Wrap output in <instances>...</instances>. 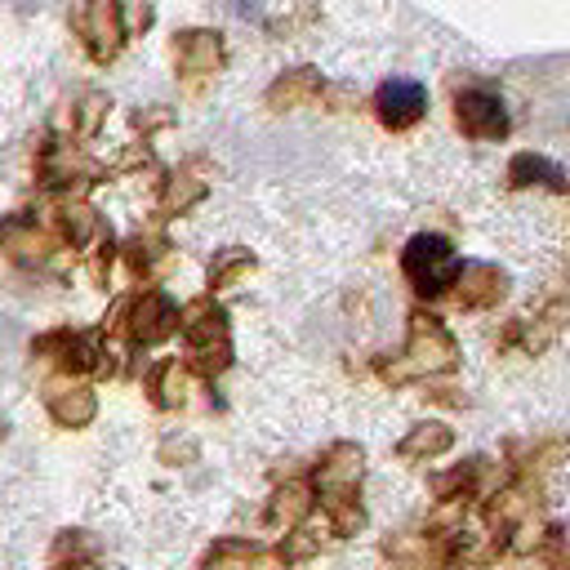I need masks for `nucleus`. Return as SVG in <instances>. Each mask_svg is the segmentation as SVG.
Wrapping results in <instances>:
<instances>
[{
  "mask_svg": "<svg viewBox=\"0 0 570 570\" xmlns=\"http://www.w3.org/2000/svg\"><path fill=\"white\" fill-rule=\"evenodd\" d=\"M401 267H405V276L414 281V289H423V294H441V289L454 285L459 272H463V263H459V254L450 249V240L428 236V232L410 236V245H405V254H401Z\"/></svg>",
  "mask_w": 570,
  "mask_h": 570,
  "instance_id": "f257e3e1",
  "label": "nucleus"
},
{
  "mask_svg": "<svg viewBox=\"0 0 570 570\" xmlns=\"http://www.w3.org/2000/svg\"><path fill=\"white\" fill-rule=\"evenodd\" d=\"M374 107H379V120L387 125V129H410L419 116H423V107H428V89L419 85V80H383L379 85V94H374Z\"/></svg>",
  "mask_w": 570,
  "mask_h": 570,
  "instance_id": "f03ea898",
  "label": "nucleus"
},
{
  "mask_svg": "<svg viewBox=\"0 0 570 570\" xmlns=\"http://www.w3.org/2000/svg\"><path fill=\"white\" fill-rule=\"evenodd\" d=\"M454 116H459L463 134H472V138H499V134H508V111H503V102H499L494 94H485V89L459 94Z\"/></svg>",
  "mask_w": 570,
  "mask_h": 570,
  "instance_id": "7ed1b4c3",
  "label": "nucleus"
},
{
  "mask_svg": "<svg viewBox=\"0 0 570 570\" xmlns=\"http://www.w3.org/2000/svg\"><path fill=\"white\" fill-rule=\"evenodd\" d=\"M405 356L414 361V370H450L454 365V338L428 316H414V334H410V347Z\"/></svg>",
  "mask_w": 570,
  "mask_h": 570,
  "instance_id": "20e7f679",
  "label": "nucleus"
},
{
  "mask_svg": "<svg viewBox=\"0 0 570 570\" xmlns=\"http://www.w3.org/2000/svg\"><path fill=\"white\" fill-rule=\"evenodd\" d=\"M450 445V432L441 428V423H423V428H414L405 441H401V454H441Z\"/></svg>",
  "mask_w": 570,
  "mask_h": 570,
  "instance_id": "39448f33",
  "label": "nucleus"
},
{
  "mask_svg": "<svg viewBox=\"0 0 570 570\" xmlns=\"http://www.w3.org/2000/svg\"><path fill=\"white\" fill-rule=\"evenodd\" d=\"M512 178H517V183H557L561 169L548 165L543 156H517V160H512Z\"/></svg>",
  "mask_w": 570,
  "mask_h": 570,
  "instance_id": "423d86ee",
  "label": "nucleus"
}]
</instances>
